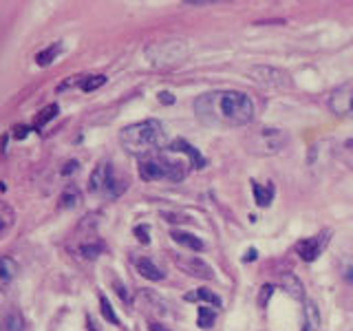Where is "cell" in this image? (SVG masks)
<instances>
[{"label":"cell","instance_id":"obj_1","mask_svg":"<svg viewBox=\"0 0 353 331\" xmlns=\"http://www.w3.org/2000/svg\"><path fill=\"white\" fill-rule=\"evenodd\" d=\"M196 117L210 126H250L256 117L254 102L241 91H212L194 99Z\"/></svg>","mask_w":353,"mask_h":331},{"label":"cell","instance_id":"obj_2","mask_svg":"<svg viewBox=\"0 0 353 331\" xmlns=\"http://www.w3.org/2000/svg\"><path fill=\"white\" fill-rule=\"evenodd\" d=\"M192 159L172 141L168 148L154 150L139 159V177L143 181H183Z\"/></svg>","mask_w":353,"mask_h":331},{"label":"cell","instance_id":"obj_3","mask_svg":"<svg viewBox=\"0 0 353 331\" xmlns=\"http://www.w3.org/2000/svg\"><path fill=\"white\" fill-rule=\"evenodd\" d=\"M119 143L130 154H139V159H141V157H146V154L163 148L165 130L159 119H143V121H137V124L121 128Z\"/></svg>","mask_w":353,"mask_h":331},{"label":"cell","instance_id":"obj_4","mask_svg":"<svg viewBox=\"0 0 353 331\" xmlns=\"http://www.w3.org/2000/svg\"><path fill=\"white\" fill-rule=\"evenodd\" d=\"M88 188H91L93 194L102 197V199H108V201H113V199L124 194V190L128 188V181H126V177L117 174L113 163L102 161V163H97V168L93 170Z\"/></svg>","mask_w":353,"mask_h":331},{"label":"cell","instance_id":"obj_5","mask_svg":"<svg viewBox=\"0 0 353 331\" xmlns=\"http://www.w3.org/2000/svg\"><path fill=\"white\" fill-rule=\"evenodd\" d=\"M188 42L181 38H170V40H159L146 47V58L152 66H172L179 64L188 58Z\"/></svg>","mask_w":353,"mask_h":331},{"label":"cell","instance_id":"obj_6","mask_svg":"<svg viewBox=\"0 0 353 331\" xmlns=\"http://www.w3.org/2000/svg\"><path fill=\"white\" fill-rule=\"evenodd\" d=\"M290 137L287 132L281 128H261L256 135L250 137V152L261 154V157H272V154H279L285 146Z\"/></svg>","mask_w":353,"mask_h":331},{"label":"cell","instance_id":"obj_7","mask_svg":"<svg viewBox=\"0 0 353 331\" xmlns=\"http://www.w3.org/2000/svg\"><path fill=\"white\" fill-rule=\"evenodd\" d=\"M250 75L259 86L270 88V91H290L292 88L290 73L274 69V66H254V69H250Z\"/></svg>","mask_w":353,"mask_h":331},{"label":"cell","instance_id":"obj_8","mask_svg":"<svg viewBox=\"0 0 353 331\" xmlns=\"http://www.w3.org/2000/svg\"><path fill=\"white\" fill-rule=\"evenodd\" d=\"M329 110L338 117L353 119V80L336 86L329 95Z\"/></svg>","mask_w":353,"mask_h":331},{"label":"cell","instance_id":"obj_9","mask_svg":"<svg viewBox=\"0 0 353 331\" xmlns=\"http://www.w3.org/2000/svg\"><path fill=\"white\" fill-rule=\"evenodd\" d=\"M329 243V230H325L323 234H316V237H309V239H303V241H298V254H301V259L307 261V263H312L316 261L320 254H323L325 245Z\"/></svg>","mask_w":353,"mask_h":331},{"label":"cell","instance_id":"obj_10","mask_svg":"<svg viewBox=\"0 0 353 331\" xmlns=\"http://www.w3.org/2000/svg\"><path fill=\"white\" fill-rule=\"evenodd\" d=\"M174 263L179 265V268H181L185 274L196 276V279H212V276H214L212 268H210V265H208L205 261H201L199 257H188V259H183V257H174Z\"/></svg>","mask_w":353,"mask_h":331},{"label":"cell","instance_id":"obj_11","mask_svg":"<svg viewBox=\"0 0 353 331\" xmlns=\"http://www.w3.org/2000/svg\"><path fill=\"white\" fill-rule=\"evenodd\" d=\"M135 268H137V272L143 276V279H148V281H163L165 279V272L159 268L157 263L146 259V257L135 259Z\"/></svg>","mask_w":353,"mask_h":331},{"label":"cell","instance_id":"obj_12","mask_svg":"<svg viewBox=\"0 0 353 331\" xmlns=\"http://www.w3.org/2000/svg\"><path fill=\"white\" fill-rule=\"evenodd\" d=\"M172 241L174 243H179V245H183V248H188V250H192V252H201V250H205V243L199 239V237H194V234H190V232H181V230H172Z\"/></svg>","mask_w":353,"mask_h":331},{"label":"cell","instance_id":"obj_13","mask_svg":"<svg viewBox=\"0 0 353 331\" xmlns=\"http://www.w3.org/2000/svg\"><path fill=\"white\" fill-rule=\"evenodd\" d=\"M252 188H254V199H256V203L261 208H268L272 203V199H274V185L268 183V185H261L256 181H252Z\"/></svg>","mask_w":353,"mask_h":331},{"label":"cell","instance_id":"obj_14","mask_svg":"<svg viewBox=\"0 0 353 331\" xmlns=\"http://www.w3.org/2000/svg\"><path fill=\"white\" fill-rule=\"evenodd\" d=\"M5 331H25V320L16 307H11L5 314Z\"/></svg>","mask_w":353,"mask_h":331},{"label":"cell","instance_id":"obj_15","mask_svg":"<svg viewBox=\"0 0 353 331\" xmlns=\"http://www.w3.org/2000/svg\"><path fill=\"white\" fill-rule=\"evenodd\" d=\"M77 203H80V190H77V185H66L64 192L60 197V205L62 208H75Z\"/></svg>","mask_w":353,"mask_h":331},{"label":"cell","instance_id":"obj_16","mask_svg":"<svg viewBox=\"0 0 353 331\" xmlns=\"http://www.w3.org/2000/svg\"><path fill=\"white\" fill-rule=\"evenodd\" d=\"M176 143H179V148L188 154V157L192 159V166H194V168H203V166H205V159L201 157V152H199L194 146H190L188 141H183V139H176Z\"/></svg>","mask_w":353,"mask_h":331},{"label":"cell","instance_id":"obj_17","mask_svg":"<svg viewBox=\"0 0 353 331\" xmlns=\"http://www.w3.org/2000/svg\"><path fill=\"white\" fill-rule=\"evenodd\" d=\"M185 301H205L210 305H214V307H221L223 303H221V298L214 294V292H210V290H199L194 294H188L185 296Z\"/></svg>","mask_w":353,"mask_h":331},{"label":"cell","instance_id":"obj_18","mask_svg":"<svg viewBox=\"0 0 353 331\" xmlns=\"http://www.w3.org/2000/svg\"><path fill=\"white\" fill-rule=\"evenodd\" d=\"M334 152L338 154V157H340L342 161L349 163L351 168H353V139H345L342 143H338Z\"/></svg>","mask_w":353,"mask_h":331},{"label":"cell","instance_id":"obj_19","mask_svg":"<svg viewBox=\"0 0 353 331\" xmlns=\"http://www.w3.org/2000/svg\"><path fill=\"white\" fill-rule=\"evenodd\" d=\"M0 219H3V225H0V234H7L11 223H14V210H11L7 203H0Z\"/></svg>","mask_w":353,"mask_h":331},{"label":"cell","instance_id":"obj_20","mask_svg":"<svg viewBox=\"0 0 353 331\" xmlns=\"http://www.w3.org/2000/svg\"><path fill=\"white\" fill-rule=\"evenodd\" d=\"M196 316H199V327L201 329H210L214 325V318H216V314L210 307H199Z\"/></svg>","mask_w":353,"mask_h":331},{"label":"cell","instance_id":"obj_21","mask_svg":"<svg viewBox=\"0 0 353 331\" xmlns=\"http://www.w3.org/2000/svg\"><path fill=\"white\" fill-rule=\"evenodd\" d=\"M283 283L287 285V292H290L294 298H303V283L298 281L294 274H287L283 279Z\"/></svg>","mask_w":353,"mask_h":331},{"label":"cell","instance_id":"obj_22","mask_svg":"<svg viewBox=\"0 0 353 331\" xmlns=\"http://www.w3.org/2000/svg\"><path fill=\"white\" fill-rule=\"evenodd\" d=\"M106 82V75H91V77H82L80 88L82 91H95L97 86H102Z\"/></svg>","mask_w":353,"mask_h":331},{"label":"cell","instance_id":"obj_23","mask_svg":"<svg viewBox=\"0 0 353 331\" xmlns=\"http://www.w3.org/2000/svg\"><path fill=\"white\" fill-rule=\"evenodd\" d=\"M60 49H62L60 44H55V47H49L47 51L38 53V58H36V60H38V64H40V66H47V64H51V62H53L55 58H58Z\"/></svg>","mask_w":353,"mask_h":331},{"label":"cell","instance_id":"obj_24","mask_svg":"<svg viewBox=\"0 0 353 331\" xmlns=\"http://www.w3.org/2000/svg\"><path fill=\"white\" fill-rule=\"evenodd\" d=\"M18 272V263H14L9 257H3V283H9L11 276H16Z\"/></svg>","mask_w":353,"mask_h":331},{"label":"cell","instance_id":"obj_25","mask_svg":"<svg viewBox=\"0 0 353 331\" xmlns=\"http://www.w3.org/2000/svg\"><path fill=\"white\" fill-rule=\"evenodd\" d=\"M99 305H102V314H104V318H108L113 325H119V320H117V316H115V312H113V307H110V303L106 301L104 296L99 298Z\"/></svg>","mask_w":353,"mask_h":331},{"label":"cell","instance_id":"obj_26","mask_svg":"<svg viewBox=\"0 0 353 331\" xmlns=\"http://www.w3.org/2000/svg\"><path fill=\"white\" fill-rule=\"evenodd\" d=\"M55 113H58V106H55V104H53V106H47V108L42 110V115H40V119H38V124H36V126H42L47 119L55 117Z\"/></svg>","mask_w":353,"mask_h":331},{"label":"cell","instance_id":"obj_27","mask_svg":"<svg viewBox=\"0 0 353 331\" xmlns=\"http://www.w3.org/2000/svg\"><path fill=\"white\" fill-rule=\"evenodd\" d=\"M148 232H150V228H148L146 223H143V225H137V228H135V234H137V239H139L141 243H150Z\"/></svg>","mask_w":353,"mask_h":331},{"label":"cell","instance_id":"obj_28","mask_svg":"<svg viewBox=\"0 0 353 331\" xmlns=\"http://www.w3.org/2000/svg\"><path fill=\"white\" fill-rule=\"evenodd\" d=\"M342 279H345L349 285H353V261L347 263L345 268H342Z\"/></svg>","mask_w":353,"mask_h":331},{"label":"cell","instance_id":"obj_29","mask_svg":"<svg viewBox=\"0 0 353 331\" xmlns=\"http://www.w3.org/2000/svg\"><path fill=\"white\" fill-rule=\"evenodd\" d=\"M148 327H150V331H170L168 327H165V325H159V323H150Z\"/></svg>","mask_w":353,"mask_h":331}]
</instances>
